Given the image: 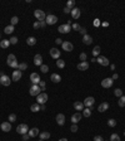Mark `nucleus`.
<instances>
[{"mask_svg": "<svg viewBox=\"0 0 125 141\" xmlns=\"http://www.w3.org/2000/svg\"><path fill=\"white\" fill-rule=\"evenodd\" d=\"M6 64H8L9 67H11V68H15V69H18V67H19V63H18L16 57L14 56V54H9V56H8Z\"/></svg>", "mask_w": 125, "mask_h": 141, "instance_id": "obj_1", "label": "nucleus"}, {"mask_svg": "<svg viewBox=\"0 0 125 141\" xmlns=\"http://www.w3.org/2000/svg\"><path fill=\"white\" fill-rule=\"evenodd\" d=\"M29 126L26 125V124H20V125L16 127V132L18 134H20V135H25V134H28L29 132Z\"/></svg>", "mask_w": 125, "mask_h": 141, "instance_id": "obj_2", "label": "nucleus"}, {"mask_svg": "<svg viewBox=\"0 0 125 141\" xmlns=\"http://www.w3.org/2000/svg\"><path fill=\"white\" fill-rule=\"evenodd\" d=\"M0 83H1L3 86H5V87L10 86V83H11V77H9V76L1 73V74H0Z\"/></svg>", "mask_w": 125, "mask_h": 141, "instance_id": "obj_3", "label": "nucleus"}, {"mask_svg": "<svg viewBox=\"0 0 125 141\" xmlns=\"http://www.w3.org/2000/svg\"><path fill=\"white\" fill-rule=\"evenodd\" d=\"M41 93V88L39 87V84H33L29 90V94L30 96H39Z\"/></svg>", "mask_w": 125, "mask_h": 141, "instance_id": "obj_4", "label": "nucleus"}, {"mask_svg": "<svg viewBox=\"0 0 125 141\" xmlns=\"http://www.w3.org/2000/svg\"><path fill=\"white\" fill-rule=\"evenodd\" d=\"M34 16L38 19V21H43V20H45V13H44V10H40V9H36L35 12H34Z\"/></svg>", "mask_w": 125, "mask_h": 141, "instance_id": "obj_5", "label": "nucleus"}, {"mask_svg": "<svg viewBox=\"0 0 125 141\" xmlns=\"http://www.w3.org/2000/svg\"><path fill=\"white\" fill-rule=\"evenodd\" d=\"M45 21H46L48 25H54V24L58 23V16L53 15V14H49V15H46V18H45Z\"/></svg>", "mask_w": 125, "mask_h": 141, "instance_id": "obj_6", "label": "nucleus"}, {"mask_svg": "<svg viewBox=\"0 0 125 141\" xmlns=\"http://www.w3.org/2000/svg\"><path fill=\"white\" fill-rule=\"evenodd\" d=\"M48 101V94L46 93H40L39 96H36V103H39V105H45Z\"/></svg>", "mask_w": 125, "mask_h": 141, "instance_id": "obj_7", "label": "nucleus"}, {"mask_svg": "<svg viewBox=\"0 0 125 141\" xmlns=\"http://www.w3.org/2000/svg\"><path fill=\"white\" fill-rule=\"evenodd\" d=\"M70 30H71V25H69V24H61L58 28V31L61 33V34H68Z\"/></svg>", "mask_w": 125, "mask_h": 141, "instance_id": "obj_8", "label": "nucleus"}, {"mask_svg": "<svg viewBox=\"0 0 125 141\" xmlns=\"http://www.w3.org/2000/svg\"><path fill=\"white\" fill-rule=\"evenodd\" d=\"M49 53H50V57L54 58V59H59L60 58V54H61V52L58 48H51Z\"/></svg>", "mask_w": 125, "mask_h": 141, "instance_id": "obj_9", "label": "nucleus"}, {"mask_svg": "<svg viewBox=\"0 0 125 141\" xmlns=\"http://www.w3.org/2000/svg\"><path fill=\"white\" fill-rule=\"evenodd\" d=\"M96 62L99 63L100 66H104V67L109 66V59H108L106 57H104V56H99V57L96 58Z\"/></svg>", "mask_w": 125, "mask_h": 141, "instance_id": "obj_10", "label": "nucleus"}, {"mask_svg": "<svg viewBox=\"0 0 125 141\" xmlns=\"http://www.w3.org/2000/svg\"><path fill=\"white\" fill-rule=\"evenodd\" d=\"M0 128H1V131H4V132H9V131H11V122H9V121L3 122V124L0 125Z\"/></svg>", "mask_w": 125, "mask_h": 141, "instance_id": "obj_11", "label": "nucleus"}, {"mask_svg": "<svg viewBox=\"0 0 125 141\" xmlns=\"http://www.w3.org/2000/svg\"><path fill=\"white\" fill-rule=\"evenodd\" d=\"M113 83H114L113 78H104L101 81V86H103L104 88H110V87L113 86Z\"/></svg>", "mask_w": 125, "mask_h": 141, "instance_id": "obj_12", "label": "nucleus"}, {"mask_svg": "<svg viewBox=\"0 0 125 141\" xmlns=\"http://www.w3.org/2000/svg\"><path fill=\"white\" fill-rule=\"evenodd\" d=\"M30 81H31L33 84H39L41 79H40V76H39L38 73H31L30 74Z\"/></svg>", "mask_w": 125, "mask_h": 141, "instance_id": "obj_13", "label": "nucleus"}, {"mask_svg": "<svg viewBox=\"0 0 125 141\" xmlns=\"http://www.w3.org/2000/svg\"><path fill=\"white\" fill-rule=\"evenodd\" d=\"M94 102H95V100H94V97H86L85 100H84V106L85 107H93V105H94Z\"/></svg>", "mask_w": 125, "mask_h": 141, "instance_id": "obj_14", "label": "nucleus"}, {"mask_svg": "<svg viewBox=\"0 0 125 141\" xmlns=\"http://www.w3.org/2000/svg\"><path fill=\"white\" fill-rule=\"evenodd\" d=\"M61 47H63V49H64L65 52H71V50L74 49L73 43H70V42H63Z\"/></svg>", "mask_w": 125, "mask_h": 141, "instance_id": "obj_15", "label": "nucleus"}, {"mask_svg": "<svg viewBox=\"0 0 125 141\" xmlns=\"http://www.w3.org/2000/svg\"><path fill=\"white\" fill-rule=\"evenodd\" d=\"M21 76H23V72L19 71V69H15V71H13V77H11V79L14 82H16V81H19V79L21 78Z\"/></svg>", "mask_w": 125, "mask_h": 141, "instance_id": "obj_16", "label": "nucleus"}, {"mask_svg": "<svg viewBox=\"0 0 125 141\" xmlns=\"http://www.w3.org/2000/svg\"><path fill=\"white\" fill-rule=\"evenodd\" d=\"M81 117H83V115H81L80 112H76V113L71 115V122H73V124H78L79 121L81 120Z\"/></svg>", "mask_w": 125, "mask_h": 141, "instance_id": "obj_17", "label": "nucleus"}, {"mask_svg": "<svg viewBox=\"0 0 125 141\" xmlns=\"http://www.w3.org/2000/svg\"><path fill=\"white\" fill-rule=\"evenodd\" d=\"M83 43L86 44V46H90V44L93 43V37L89 35V34H85V35L83 37Z\"/></svg>", "mask_w": 125, "mask_h": 141, "instance_id": "obj_18", "label": "nucleus"}, {"mask_svg": "<svg viewBox=\"0 0 125 141\" xmlns=\"http://www.w3.org/2000/svg\"><path fill=\"white\" fill-rule=\"evenodd\" d=\"M56 122H58L59 126H64V124H65V116L63 113H58L56 115Z\"/></svg>", "mask_w": 125, "mask_h": 141, "instance_id": "obj_19", "label": "nucleus"}, {"mask_svg": "<svg viewBox=\"0 0 125 141\" xmlns=\"http://www.w3.org/2000/svg\"><path fill=\"white\" fill-rule=\"evenodd\" d=\"M70 14L73 16V19H79V18H80V14H81V10H80L79 8H74Z\"/></svg>", "mask_w": 125, "mask_h": 141, "instance_id": "obj_20", "label": "nucleus"}, {"mask_svg": "<svg viewBox=\"0 0 125 141\" xmlns=\"http://www.w3.org/2000/svg\"><path fill=\"white\" fill-rule=\"evenodd\" d=\"M34 64L35 66H41L43 64V57H41V54H35V57H34Z\"/></svg>", "mask_w": 125, "mask_h": 141, "instance_id": "obj_21", "label": "nucleus"}, {"mask_svg": "<svg viewBox=\"0 0 125 141\" xmlns=\"http://www.w3.org/2000/svg\"><path fill=\"white\" fill-rule=\"evenodd\" d=\"M40 134V131H39V128L38 127H33L29 130V132H28V135L30 136V137H35V136H38Z\"/></svg>", "mask_w": 125, "mask_h": 141, "instance_id": "obj_22", "label": "nucleus"}, {"mask_svg": "<svg viewBox=\"0 0 125 141\" xmlns=\"http://www.w3.org/2000/svg\"><path fill=\"white\" fill-rule=\"evenodd\" d=\"M108 109H109V103L108 102H101L98 107V111L99 112H105V111H108Z\"/></svg>", "mask_w": 125, "mask_h": 141, "instance_id": "obj_23", "label": "nucleus"}, {"mask_svg": "<svg viewBox=\"0 0 125 141\" xmlns=\"http://www.w3.org/2000/svg\"><path fill=\"white\" fill-rule=\"evenodd\" d=\"M50 79H51V82H54V83H59V82L61 81V76L58 74V73H53V74L50 76Z\"/></svg>", "mask_w": 125, "mask_h": 141, "instance_id": "obj_24", "label": "nucleus"}, {"mask_svg": "<svg viewBox=\"0 0 125 141\" xmlns=\"http://www.w3.org/2000/svg\"><path fill=\"white\" fill-rule=\"evenodd\" d=\"M76 67H78L79 71H86V69L89 68V63L88 62H80Z\"/></svg>", "mask_w": 125, "mask_h": 141, "instance_id": "obj_25", "label": "nucleus"}, {"mask_svg": "<svg viewBox=\"0 0 125 141\" xmlns=\"http://www.w3.org/2000/svg\"><path fill=\"white\" fill-rule=\"evenodd\" d=\"M74 109H75L76 111H83L84 109H85V106H84V103H83V102L78 101V102H75V103H74Z\"/></svg>", "mask_w": 125, "mask_h": 141, "instance_id": "obj_26", "label": "nucleus"}, {"mask_svg": "<svg viewBox=\"0 0 125 141\" xmlns=\"http://www.w3.org/2000/svg\"><path fill=\"white\" fill-rule=\"evenodd\" d=\"M39 136H40V140H48V139L50 137V132H48V131H43V132H40V134H39Z\"/></svg>", "mask_w": 125, "mask_h": 141, "instance_id": "obj_27", "label": "nucleus"}, {"mask_svg": "<svg viewBox=\"0 0 125 141\" xmlns=\"http://www.w3.org/2000/svg\"><path fill=\"white\" fill-rule=\"evenodd\" d=\"M10 46V42H9V39H3V40H0V47L1 48H8Z\"/></svg>", "mask_w": 125, "mask_h": 141, "instance_id": "obj_28", "label": "nucleus"}, {"mask_svg": "<svg viewBox=\"0 0 125 141\" xmlns=\"http://www.w3.org/2000/svg\"><path fill=\"white\" fill-rule=\"evenodd\" d=\"M30 111H33V112H39L40 111V105L39 103H33L30 106Z\"/></svg>", "mask_w": 125, "mask_h": 141, "instance_id": "obj_29", "label": "nucleus"}, {"mask_svg": "<svg viewBox=\"0 0 125 141\" xmlns=\"http://www.w3.org/2000/svg\"><path fill=\"white\" fill-rule=\"evenodd\" d=\"M26 44H28V46H35V44H36V39H35L34 37H29V38L26 39Z\"/></svg>", "mask_w": 125, "mask_h": 141, "instance_id": "obj_30", "label": "nucleus"}, {"mask_svg": "<svg viewBox=\"0 0 125 141\" xmlns=\"http://www.w3.org/2000/svg\"><path fill=\"white\" fill-rule=\"evenodd\" d=\"M83 116H84V117H90V116H91V110H90L89 107L84 109V110H83Z\"/></svg>", "mask_w": 125, "mask_h": 141, "instance_id": "obj_31", "label": "nucleus"}, {"mask_svg": "<svg viewBox=\"0 0 125 141\" xmlns=\"http://www.w3.org/2000/svg\"><path fill=\"white\" fill-rule=\"evenodd\" d=\"M100 50H101V49H100L99 46H95L93 49V57H98V56L100 54Z\"/></svg>", "mask_w": 125, "mask_h": 141, "instance_id": "obj_32", "label": "nucleus"}, {"mask_svg": "<svg viewBox=\"0 0 125 141\" xmlns=\"http://www.w3.org/2000/svg\"><path fill=\"white\" fill-rule=\"evenodd\" d=\"M26 68H28V63H25V62L19 63V67H18V69H19V71H21V72H23V71H25Z\"/></svg>", "mask_w": 125, "mask_h": 141, "instance_id": "obj_33", "label": "nucleus"}, {"mask_svg": "<svg viewBox=\"0 0 125 141\" xmlns=\"http://www.w3.org/2000/svg\"><path fill=\"white\" fill-rule=\"evenodd\" d=\"M66 6H68L69 9H71V10H73V9L75 8V0H69V1L66 3Z\"/></svg>", "mask_w": 125, "mask_h": 141, "instance_id": "obj_34", "label": "nucleus"}, {"mask_svg": "<svg viewBox=\"0 0 125 141\" xmlns=\"http://www.w3.org/2000/svg\"><path fill=\"white\" fill-rule=\"evenodd\" d=\"M4 31H5V34H11V33L14 31V27H13V25H8V27L4 29Z\"/></svg>", "mask_w": 125, "mask_h": 141, "instance_id": "obj_35", "label": "nucleus"}, {"mask_svg": "<svg viewBox=\"0 0 125 141\" xmlns=\"http://www.w3.org/2000/svg\"><path fill=\"white\" fill-rule=\"evenodd\" d=\"M118 105H119L120 107H124V106H125V96H121V97H119Z\"/></svg>", "mask_w": 125, "mask_h": 141, "instance_id": "obj_36", "label": "nucleus"}, {"mask_svg": "<svg viewBox=\"0 0 125 141\" xmlns=\"http://www.w3.org/2000/svg\"><path fill=\"white\" fill-rule=\"evenodd\" d=\"M110 141H120V136H119L118 134H111Z\"/></svg>", "mask_w": 125, "mask_h": 141, "instance_id": "obj_37", "label": "nucleus"}, {"mask_svg": "<svg viewBox=\"0 0 125 141\" xmlns=\"http://www.w3.org/2000/svg\"><path fill=\"white\" fill-rule=\"evenodd\" d=\"M56 66H58V68H64L65 67V61H63V59H58L56 61Z\"/></svg>", "mask_w": 125, "mask_h": 141, "instance_id": "obj_38", "label": "nucleus"}, {"mask_svg": "<svg viewBox=\"0 0 125 141\" xmlns=\"http://www.w3.org/2000/svg\"><path fill=\"white\" fill-rule=\"evenodd\" d=\"M18 23H19V18H18V16H13V18L10 19V25L14 27L15 24H18Z\"/></svg>", "mask_w": 125, "mask_h": 141, "instance_id": "obj_39", "label": "nucleus"}, {"mask_svg": "<svg viewBox=\"0 0 125 141\" xmlns=\"http://www.w3.org/2000/svg\"><path fill=\"white\" fill-rule=\"evenodd\" d=\"M8 120H9V122H15L16 121V115L15 113H10L9 117H8Z\"/></svg>", "mask_w": 125, "mask_h": 141, "instance_id": "obj_40", "label": "nucleus"}, {"mask_svg": "<svg viewBox=\"0 0 125 141\" xmlns=\"http://www.w3.org/2000/svg\"><path fill=\"white\" fill-rule=\"evenodd\" d=\"M40 71H41L43 73H48V72H49V67H48L46 64H41V66H40Z\"/></svg>", "mask_w": 125, "mask_h": 141, "instance_id": "obj_41", "label": "nucleus"}, {"mask_svg": "<svg viewBox=\"0 0 125 141\" xmlns=\"http://www.w3.org/2000/svg\"><path fill=\"white\" fill-rule=\"evenodd\" d=\"M79 58H80V61L81 62H86V58H88V56H86V53H80V56H79Z\"/></svg>", "mask_w": 125, "mask_h": 141, "instance_id": "obj_42", "label": "nucleus"}, {"mask_svg": "<svg viewBox=\"0 0 125 141\" xmlns=\"http://www.w3.org/2000/svg\"><path fill=\"white\" fill-rule=\"evenodd\" d=\"M108 126H110V127H115V126H116V121H115L114 118H110L109 121H108Z\"/></svg>", "mask_w": 125, "mask_h": 141, "instance_id": "obj_43", "label": "nucleus"}, {"mask_svg": "<svg viewBox=\"0 0 125 141\" xmlns=\"http://www.w3.org/2000/svg\"><path fill=\"white\" fill-rule=\"evenodd\" d=\"M114 94H115L116 97H121V96H123V91H121L120 88H116V90L114 91Z\"/></svg>", "mask_w": 125, "mask_h": 141, "instance_id": "obj_44", "label": "nucleus"}, {"mask_svg": "<svg viewBox=\"0 0 125 141\" xmlns=\"http://www.w3.org/2000/svg\"><path fill=\"white\" fill-rule=\"evenodd\" d=\"M18 40H19V39H18V37H11V38L9 39L10 44H16V43H18Z\"/></svg>", "mask_w": 125, "mask_h": 141, "instance_id": "obj_45", "label": "nucleus"}, {"mask_svg": "<svg viewBox=\"0 0 125 141\" xmlns=\"http://www.w3.org/2000/svg\"><path fill=\"white\" fill-rule=\"evenodd\" d=\"M39 87L41 88V91H44V90H45V87H46V83H45V81H40V83H39Z\"/></svg>", "mask_w": 125, "mask_h": 141, "instance_id": "obj_46", "label": "nucleus"}, {"mask_svg": "<svg viewBox=\"0 0 125 141\" xmlns=\"http://www.w3.org/2000/svg\"><path fill=\"white\" fill-rule=\"evenodd\" d=\"M80 28H81V27H80V25H79L78 23H74V24H73V25H71V29H74V30H80Z\"/></svg>", "mask_w": 125, "mask_h": 141, "instance_id": "obj_47", "label": "nucleus"}, {"mask_svg": "<svg viewBox=\"0 0 125 141\" xmlns=\"http://www.w3.org/2000/svg\"><path fill=\"white\" fill-rule=\"evenodd\" d=\"M78 130H79V127H78L76 124H73V125H71V128H70V131H71V132H76Z\"/></svg>", "mask_w": 125, "mask_h": 141, "instance_id": "obj_48", "label": "nucleus"}, {"mask_svg": "<svg viewBox=\"0 0 125 141\" xmlns=\"http://www.w3.org/2000/svg\"><path fill=\"white\" fill-rule=\"evenodd\" d=\"M33 27H34V29H39V28H41V27H40V21H38V20H36V21L34 23V25H33Z\"/></svg>", "mask_w": 125, "mask_h": 141, "instance_id": "obj_49", "label": "nucleus"}, {"mask_svg": "<svg viewBox=\"0 0 125 141\" xmlns=\"http://www.w3.org/2000/svg\"><path fill=\"white\" fill-rule=\"evenodd\" d=\"M21 139H23V141H28L30 139V136H29L28 134H25V135H21Z\"/></svg>", "mask_w": 125, "mask_h": 141, "instance_id": "obj_50", "label": "nucleus"}, {"mask_svg": "<svg viewBox=\"0 0 125 141\" xmlns=\"http://www.w3.org/2000/svg\"><path fill=\"white\" fill-rule=\"evenodd\" d=\"M94 141H104V139H103L100 135H96V136L94 137Z\"/></svg>", "mask_w": 125, "mask_h": 141, "instance_id": "obj_51", "label": "nucleus"}, {"mask_svg": "<svg viewBox=\"0 0 125 141\" xmlns=\"http://www.w3.org/2000/svg\"><path fill=\"white\" fill-rule=\"evenodd\" d=\"M79 33H80V34H81V35L84 37V35L86 34V29H85V28H80V30H79Z\"/></svg>", "mask_w": 125, "mask_h": 141, "instance_id": "obj_52", "label": "nucleus"}, {"mask_svg": "<svg viewBox=\"0 0 125 141\" xmlns=\"http://www.w3.org/2000/svg\"><path fill=\"white\" fill-rule=\"evenodd\" d=\"M64 13H65V14H70V13H71V9H69L68 6H65V8H64Z\"/></svg>", "mask_w": 125, "mask_h": 141, "instance_id": "obj_53", "label": "nucleus"}, {"mask_svg": "<svg viewBox=\"0 0 125 141\" xmlns=\"http://www.w3.org/2000/svg\"><path fill=\"white\" fill-rule=\"evenodd\" d=\"M94 25H95V27H99V25H100V21H99V19H95V21H94Z\"/></svg>", "mask_w": 125, "mask_h": 141, "instance_id": "obj_54", "label": "nucleus"}, {"mask_svg": "<svg viewBox=\"0 0 125 141\" xmlns=\"http://www.w3.org/2000/svg\"><path fill=\"white\" fill-rule=\"evenodd\" d=\"M45 25H48V24H46V21H45V20H43V21H40V27H41V28H44Z\"/></svg>", "mask_w": 125, "mask_h": 141, "instance_id": "obj_55", "label": "nucleus"}, {"mask_svg": "<svg viewBox=\"0 0 125 141\" xmlns=\"http://www.w3.org/2000/svg\"><path fill=\"white\" fill-rule=\"evenodd\" d=\"M55 43H56V44H63V42H61L60 38H56V39H55Z\"/></svg>", "mask_w": 125, "mask_h": 141, "instance_id": "obj_56", "label": "nucleus"}, {"mask_svg": "<svg viewBox=\"0 0 125 141\" xmlns=\"http://www.w3.org/2000/svg\"><path fill=\"white\" fill-rule=\"evenodd\" d=\"M111 78H113V81H114V79H118V78H119V74H118V73H114Z\"/></svg>", "mask_w": 125, "mask_h": 141, "instance_id": "obj_57", "label": "nucleus"}, {"mask_svg": "<svg viewBox=\"0 0 125 141\" xmlns=\"http://www.w3.org/2000/svg\"><path fill=\"white\" fill-rule=\"evenodd\" d=\"M45 105H40V111H45Z\"/></svg>", "mask_w": 125, "mask_h": 141, "instance_id": "obj_58", "label": "nucleus"}, {"mask_svg": "<svg viewBox=\"0 0 125 141\" xmlns=\"http://www.w3.org/2000/svg\"><path fill=\"white\" fill-rule=\"evenodd\" d=\"M108 25H109L108 21H104V23H103V27H108Z\"/></svg>", "mask_w": 125, "mask_h": 141, "instance_id": "obj_59", "label": "nucleus"}, {"mask_svg": "<svg viewBox=\"0 0 125 141\" xmlns=\"http://www.w3.org/2000/svg\"><path fill=\"white\" fill-rule=\"evenodd\" d=\"M110 69L114 71V69H115V64H111V66H110Z\"/></svg>", "mask_w": 125, "mask_h": 141, "instance_id": "obj_60", "label": "nucleus"}, {"mask_svg": "<svg viewBox=\"0 0 125 141\" xmlns=\"http://www.w3.org/2000/svg\"><path fill=\"white\" fill-rule=\"evenodd\" d=\"M59 141H68V140H66V139L64 137V139H60V140H59Z\"/></svg>", "mask_w": 125, "mask_h": 141, "instance_id": "obj_61", "label": "nucleus"}, {"mask_svg": "<svg viewBox=\"0 0 125 141\" xmlns=\"http://www.w3.org/2000/svg\"><path fill=\"white\" fill-rule=\"evenodd\" d=\"M0 39H1V35H0Z\"/></svg>", "mask_w": 125, "mask_h": 141, "instance_id": "obj_62", "label": "nucleus"}, {"mask_svg": "<svg viewBox=\"0 0 125 141\" xmlns=\"http://www.w3.org/2000/svg\"><path fill=\"white\" fill-rule=\"evenodd\" d=\"M40 141H44V140H40Z\"/></svg>", "mask_w": 125, "mask_h": 141, "instance_id": "obj_63", "label": "nucleus"}, {"mask_svg": "<svg viewBox=\"0 0 125 141\" xmlns=\"http://www.w3.org/2000/svg\"><path fill=\"white\" fill-rule=\"evenodd\" d=\"M104 141H105V140H104Z\"/></svg>", "mask_w": 125, "mask_h": 141, "instance_id": "obj_64", "label": "nucleus"}]
</instances>
